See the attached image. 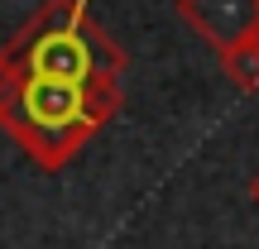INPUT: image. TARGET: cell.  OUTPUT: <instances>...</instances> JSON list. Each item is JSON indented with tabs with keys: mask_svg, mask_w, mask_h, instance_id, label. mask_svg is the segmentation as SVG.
Returning <instances> with one entry per match:
<instances>
[{
	"mask_svg": "<svg viewBox=\"0 0 259 249\" xmlns=\"http://www.w3.org/2000/svg\"><path fill=\"white\" fill-rule=\"evenodd\" d=\"M216 58H221V72L231 77V86H240L245 96L259 91V34L240 38V43H231V48H221Z\"/></svg>",
	"mask_w": 259,
	"mask_h": 249,
	"instance_id": "4",
	"label": "cell"
},
{
	"mask_svg": "<svg viewBox=\"0 0 259 249\" xmlns=\"http://www.w3.org/2000/svg\"><path fill=\"white\" fill-rule=\"evenodd\" d=\"M178 19L206 48H231L259 34V0H178Z\"/></svg>",
	"mask_w": 259,
	"mask_h": 249,
	"instance_id": "3",
	"label": "cell"
},
{
	"mask_svg": "<svg viewBox=\"0 0 259 249\" xmlns=\"http://www.w3.org/2000/svg\"><path fill=\"white\" fill-rule=\"evenodd\" d=\"M120 101V82H67L0 63V129L38 173H63L115 120Z\"/></svg>",
	"mask_w": 259,
	"mask_h": 249,
	"instance_id": "1",
	"label": "cell"
},
{
	"mask_svg": "<svg viewBox=\"0 0 259 249\" xmlns=\"http://www.w3.org/2000/svg\"><path fill=\"white\" fill-rule=\"evenodd\" d=\"M250 202L259 206V168H254V173H250Z\"/></svg>",
	"mask_w": 259,
	"mask_h": 249,
	"instance_id": "5",
	"label": "cell"
},
{
	"mask_svg": "<svg viewBox=\"0 0 259 249\" xmlns=\"http://www.w3.org/2000/svg\"><path fill=\"white\" fill-rule=\"evenodd\" d=\"M87 5L92 0H44L24 19V29L0 48V63L67 82H120L130 58Z\"/></svg>",
	"mask_w": 259,
	"mask_h": 249,
	"instance_id": "2",
	"label": "cell"
}]
</instances>
